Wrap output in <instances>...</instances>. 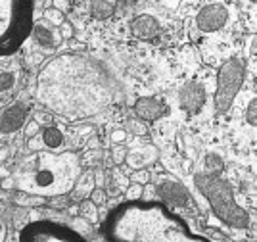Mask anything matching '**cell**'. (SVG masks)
Listing matches in <instances>:
<instances>
[{
    "label": "cell",
    "instance_id": "8fae6325",
    "mask_svg": "<svg viewBox=\"0 0 257 242\" xmlns=\"http://www.w3.org/2000/svg\"><path fill=\"white\" fill-rule=\"evenodd\" d=\"M29 108L23 102H14L0 112V137L14 135L27 123Z\"/></svg>",
    "mask_w": 257,
    "mask_h": 242
},
{
    "label": "cell",
    "instance_id": "52a82bcc",
    "mask_svg": "<svg viewBox=\"0 0 257 242\" xmlns=\"http://www.w3.org/2000/svg\"><path fill=\"white\" fill-rule=\"evenodd\" d=\"M83 232L56 221H33L20 232L23 242H75L83 240Z\"/></svg>",
    "mask_w": 257,
    "mask_h": 242
},
{
    "label": "cell",
    "instance_id": "cb8c5ba5",
    "mask_svg": "<svg viewBox=\"0 0 257 242\" xmlns=\"http://www.w3.org/2000/svg\"><path fill=\"white\" fill-rule=\"evenodd\" d=\"M127 156H128V150L123 144H119L111 150V159H113V164L119 166V164H123V162H127Z\"/></svg>",
    "mask_w": 257,
    "mask_h": 242
},
{
    "label": "cell",
    "instance_id": "30bf717a",
    "mask_svg": "<svg viewBox=\"0 0 257 242\" xmlns=\"http://www.w3.org/2000/svg\"><path fill=\"white\" fill-rule=\"evenodd\" d=\"M228 18H230V14L225 4H221V2L205 4L196 14V27L202 33H219L226 27Z\"/></svg>",
    "mask_w": 257,
    "mask_h": 242
},
{
    "label": "cell",
    "instance_id": "603a6c76",
    "mask_svg": "<svg viewBox=\"0 0 257 242\" xmlns=\"http://www.w3.org/2000/svg\"><path fill=\"white\" fill-rule=\"evenodd\" d=\"M127 129L128 133H133V135H137V137H142V135H146V121H142V119H131L127 123Z\"/></svg>",
    "mask_w": 257,
    "mask_h": 242
},
{
    "label": "cell",
    "instance_id": "7c38bea8",
    "mask_svg": "<svg viewBox=\"0 0 257 242\" xmlns=\"http://www.w3.org/2000/svg\"><path fill=\"white\" fill-rule=\"evenodd\" d=\"M135 117H139L146 123H156L158 119L167 114V104L158 96H142L133 106Z\"/></svg>",
    "mask_w": 257,
    "mask_h": 242
},
{
    "label": "cell",
    "instance_id": "6da1fadb",
    "mask_svg": "<svg viewBox=\"0 0 257 242\" xmlns=\"http://www.w3.org/2000/svg\"><path fill=\"white\" fill-rule=\"evenodd\" d=\"M115 81L102 63L81 54L58 56L39 75V102L67 119L90 117L104 110Z\"/></svg>",
    "mask_w": 257,
    "mask_h": 242
},
{
    "label": "cell",
    "instance_id": "7402d4cb",
    "mask_svg": "<svg viewBox=\"0 0 257 242\" xmlns=\"http://www.w3.org/2000/svg\"><path fill=\"white\" fill-rule=\"evenodd\" d=\"M44 20L48 21V23H52L56 27H60L62 23H64V12L58 10V8H46L44 10Z\"/></svg>",
    "mask_w": 257,
    "mask_h": 242
},
{
    "label": "cell",
    "instance_id": "484cf974",
    "mask_svg": "<svg viewBox=\"0 0 257 242\" xmlns=\"http://www.w3.org/2000/svg\"><path fill=\"white\" fill-rule=\"evenodd\" d=\"M140 196H142V185H140V183L131 185V187H128V192H127L128 200H139Z\"/></svg>",
    "mask_w": 257,
    "mask_h": 242
},
{
    "label": "cell",
    "instance_id": "7a4b0ae2",
    "mask_svg": "<svg viewBox=\"0 0 257 242\" xmlns=\"http://www.w3.org/2000/svg\"><path fill=\"white\" fill-rule=\"evenodd\" d=\"M81 179V159L75 152H44L37 150L23 158L14 171L16 189L44 198L65 196Z\"/></svg>",
    "mask_w": 257,
    "mask_h": 242
},
{
    "label": "cell",
    "instance_id": "f1b7e54d",
    "mask_svg": "<svg viewBox=\"0 0 257 242\" xmlns=\"http://www.w3.org/2000/svg\"><path fill=\"white\" fill-rule=\"evenodd\" d=\"M39 129H41V125H39L37 121H31V123L27 125V129H25V135H27V138L35 137V135H39Z\"/></svg>",
    "mask_w": 257,
    "mask_h": 242
},
{
    "label": "cell",
    "instance_id": "277c9868",
    "mask_svg": "<svg viewBox=\"0 0 257 242\" xmlns=\"http://www.w3.org/2000/svg\"><path fill=\"white\" fill-rule=\"evenodd\" d=\"M194 187L200 190V194L207 200L213 215L219 221L236 231L249 229V225H251L249 213L238 204L234 190L228 181L223 179V173L200 171L194 175Z\"/></svg>",
    "mask_w": 257,
    "mask_h": 242
},
{
    "label": "cell",
    "instance_id": "1f68e13d",
    "mask_svg": "<svg viewBox=\"0 0 257 242\" xmlns=\"http://www.w3.org/2000/svg\"><path fill=\"white\" fill-rule=\"evenodd\" d=\"M6 238V227H4V223L0 221V240H4Z\"/></svg>",
    "mask_w": 257,
    "mask_h": 242
},
{
    "label": "cell",
    "instance_id": "ffe728a7",
    "mask_svg": "<svg viewBox=\"0 0 257 242\" xmlns=\"http://www.w3.org/2000/svg\"><path fill=\"white\" fill-rule=\"evenodd\" d=\"M94 185H96V175H92V171H86V173H83V181H81V185L77 187V194L81 196V194H88V192H92Z\"/></svg>",
    "mask_w": 257,
    "mask_h": 242
},
{
    "label": "cell",
    "instance_id": "d6986e66",
    "mask_svg": "<svg viewBox=\"0 0 257 242\" xmlns=\"http://www.w3.org/2000/svg\"><path fill=\"white\" fill-rule=\"evenodd\" d=\"M18 83V73L16 71H0V95L10 93Z\"/></svg>",
    "mask_w": 257,
    "mask_h": 242
},
{
    "label": "cell",
    "instance_id": "44dd1931",
    "mask_svg": "<svg viewBox=\"0 0 257 242\" xmlns=\"http://www.w3.org/2000/svg\"><path fill=\"white\" fill-rule=\"evenodd\" d=\"M244 119H246V123L249 127H255L257 129V96L247 102L246 110H244Z\"/></svg>",
    "mask_w": 257,
    "mask_h": 242
},
{
    "label": "cell",
    "instance_id": "e0dca14e",
    "mask_svg": "<svg viewBox=\"0 0 257 242\" xmlns=\"http://www.w3.org/2000/svg\"><path fill=\"white\" fill-rule=\"evenodd\" d=\"M202 171L207 173H223L225 171V159L221 158L217 152H207L202 159Z\"/></svg>",
    "mask_w": 257,
    "mask_h": 242
},
{
    "label": "cell",
    "instance_id": "4fadbf2b",
    "mask_svg": "<svg viewBox=\"0 0 257 242\" xmlns=\"http://www.w3.org/2000/svg\"><path fill=\"white\" fill-rule=\"evenodd\" d=\"M131 33L139 41H154L161 35V25L150 14H140L131 21Z\"/></svg>",
    "mask_w": 257,
    "mask_h": 242
},
{
    "label": "cell",
    "instance_id": "ac0fdd59",
    "mask_svg": "<svg viewBox=\"0 0 257 242\" xmlns=\"http://www.w3.org/2000/svg\"><path fill=\"white\" fill-rule=\"evenodd\" d=\"M79 211H81V215L88 219V223H96L98 221V204L90 200H83L79 204Z\"/></svg>",
    "mask_w": 257,
    "mask_h": 242
},
{
    "label": "cell",
    "instance_id": "ba28073f",
    "mask_svg": "<svg viewBox=\"0 0 257 242\" xmlns=\"http://www.w3.org/2000/svg\"><path fill=\"white\" fill-rule=\"evenodd\" d=\"M154 187H156L158 198L161 202H165L167 206L181 211H196V202H194L192 194L182 183L169 179V177H163Z\"/></svg>",
    "mask_w": 257,
    "mask_h": 242
},
{
    "label": "cell",
    "instance_id": "9c48e42d",
    "mask_svg": "<svg viewBox=\"0 0 257 242\" xmlns=\"http://www.w3.org/2000/svg\"><path fill=\"white\" fill-rule=\"evenodd\" d=\"M177 102L184 114L198 116L207 104V89L200 81H186L177 93Z\"/></svg>",
    "mask_w": 257,
    "mask_h": 242
},
{
    "label": "cell",
    "instance_id": "2e32d148",
    "mask_svg": "<svg viewBox=\"0 0 257 242\" xmlns=\"http://www.w3.org/2000/svg\"><path fill=\"white\" fill-rule=\"evenodd\" d=\"M115 14V6L109 0H92L90 2V16L98 21H106Z\"/></svg>",
    "mask_w": 257,
    "mask_h": 242
},
{
    "label": "cell",
    "instance_id": "d4e9b609",
    "mask_svg": "<svg viewBox=\"0 0 257 242\" xmlns=\"http://www.w3.org/2000/svg\"><path fill=\"white\" fill-rule=\"evenodd\" d=\"M90 200L98 204V206H104L107 202V196H106V190L102 189V187H94L92 192H90Z\"/></svg>",
    "mask_w": 257,
    "mask_h": 242
},
{
    "label": "cell",
    "instance_id": "3957f363",
    "mask_svg": "<svg viewBox=\"0 0 257 242\" xmlns=\"http://www.w3.org/2000/svg\"><path fill=\"white\" fill-rule=\"evenodd\" d=\"M177 223L156 204H123L106 221L109 240H175L179 236Z\"/></svg>",
    "mask_w": 257,
    "mask_h": 242
},
{
    "label": "cell",
    "instance_id": "5b68a950",
    "mask_svg": "<svg viewBox=\"0 0 257 242\" xmlns=\"http://www.w3.org/2000/svg\"><path fill=\"white\" fill-rule=\"evenodd\" d=\"M35 25L33 0H0V56L22 46Z\"/></svg>",
    "mask_w": 257,
    "mask_h": 242
},
{
    "label": "cell",
    "instance_id": "83f0119b",
    "mask_svg": "<svg viewBox=\"0 0 257 242\" xmlns=\"http://www.w3.org/2000/svg\"><path fill=\"white\" fill-rule=\"evenodd\" d=\"M109 138H111V142H113V144H119V142H123V140L127 138V131L117 129V131H113V133L109 135Z\"/></svg>",
    "mask_w": 257,
    "mask_h": 242
},
{
    "label": "cell",
    "instance_id": "8992f818",
    "mask_svg": "<svg viewBox=\"0 0 257 242\" xmlns=\"http://www.w3.org/2000/svg\"><path fill=\"white\" fill-rule=\"evenodd\" d=\"M246 81V62L238 56H232L221 63L217 71V85H215L213 106L215 114L225 116L232 110L236 96L242 91Z\"/></svg>",
    "mask_w": 257,
    "mask_h": 242
},
{
    "label": "cell",
    "instance_id": "4dcf8cb0",
    "mask_svg": "<svg viewBox=\"0 0 257 242\" xmlns=\"http://www.w3.org/2000/svg\"><path fill=\"white\" fill-rule=\"evenodd\" d=\"M6 158H8V152H6L4 148H0V166L4 164V159H6Z\"/></svg>",
    "mask_w": 257,
    "mask_h": 242
},
{
    "label": "cell",
    "instance_id": "4316f807",
    "mask_svg": "<svg viewBox=\"0 0 257 242\" xmlns=\"http://www.w3.org/2000/svg\"><path fill=\"white\" fill-rule=\"evenodd\" d=\"M60 31H62V37H64V39H73V35H75V29H73V25H71L69 21H64V23L60 25Z\"/></svg>",
    "mask_w": 257,
    "mask_h": 242
},
{
    "label": "cell",
    "instance_id": "9a60e30c",
    "mask_svg": "<svg viewBox=\"0 0 257 242\" xmlns=\"http://www.w3.org/2000/svg\"><path fill=\"white\" fill-rule=\"evenodd\" d=\"M33 39L37 41V44H41L43 48H56V29H48L44 23H35L33 25Z\"/></svg>",
    "mask_w": 257,
    "mask_h": 242
},
{
    "label": "cell",
    "instance_id": "5bb4252c",
    "mask_svg": "<svg viewBox=\"0 0 257 242\" xmlns=\"http://www.w3.org/2000/svg\"><path fill=\"white\" fill-rule=\"evenodd\" d=\"M41 140H43L44 148H50L52 152H58L60 148L64 146V133L58 125H46L41 133Z\"/></svg>",
    "mask_w": 257,
    "mask_h": 242
},
{
    "label": "cell",
    "instance_id": "f546056e",
    "mask_svg": "<svg viewBox=\"0 0 257 242\" xmlns=\"http://www.w3.org/2000/svg\"><path fill=\"white\" fill-rule=\"evenodd\" d=\"M133 181L142 185V183H146V181H148V173H146V171H139L137 175H133Z\"/></svg>",
    "mask_w": 257,
    "mask_h": 242
}]
</instances>
